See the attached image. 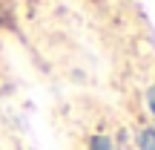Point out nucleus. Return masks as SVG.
<instances>
[{
	"instance_id": "3",
	"label": "nucleus",
	"mask_w": 155,
	"mask_h": 150,
	"mask_svg": "<svg viewBox=\"0 0 155 150\" xmlns=\"http://www.w3.org/2000/svg\"><path fill=\"white\" fill-rule=\"evenodd\" d=\"M150 107H152V113H155V87H152V92H150Z\"/></svg>"
},
{
	"instance_id": "2",
	"label": "nucleus",
	"mask_w": 155,
	"mask_h": 150,
	"mask_svg": "<svg viewBox=\"0 0 155 150\" xmlns=\"http://www.w3.org/2000/svg\"><path fill=\"white\" fill-rule=\"evenodd\" d=\"M89 150H112V145H109L106 136H95V139L89 141Z\"/></svg>"
},
{
	"instance_id": "1",
	"label": "nucleus",
	"mask_w": 155,
	"mask_h": 150,
	"mask_svg": "<svg viewBox=\"0 0 155 150\" xmlns=\"http://www.w3.org/2000/svg\"><path fill=\"white\" fill-rule=\"evenodd\" d=\"M138 145H141V150H155V130H144Z\"/></svg>"
}]
</instances>
